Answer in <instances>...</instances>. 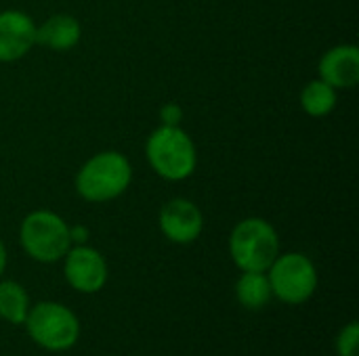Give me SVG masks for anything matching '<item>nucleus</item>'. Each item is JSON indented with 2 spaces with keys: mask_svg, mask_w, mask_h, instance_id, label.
I'll return each mask as SVG.
<instances>
[{
  "mask_svg": "<svg viewBox=\"0 0 359 356\" xmlns=\"http://www.w3.org/2000/svg\"><path fill=\"white\" fill-rule=\"evenodd\" d=\"M133 180L128 157L120 151H101L86 159L76 174V193L90 204H105L120 197Z\"/></svg>",
  "mask_w": 359,
  "mask_h": 356,
  "instance_id": "nucleus-1",
  "label": "nucleus"
},
{
  "mask_svg": "<svg viewBox=\"0 0 359 356\" xmlns=\"http://www.w3.org/2000/svg\"><path fill=\"white\" fill-rule=\"evenodd\" d=\"M145 155L158 176L175 183L189 178L198 164L196 145L181 126L156 128L147 136Z\"/></svg>",
  "mask_w": 359,
  "mask_h": 356,
  "instance_id": "nucleus-2",
  "label": "nucleus"
},
{
  "mask_svg": "<svg viewBox=\"0 0 359 356\" xmlns=\"http://www.w3.org/2000/svg\"><path fill=\"white\" fill-rule=\"evenodd\" d=\"M229 254L242 273H267L280 256V237L267 220L246 218L229 235Z\"/></svg>",
  "mask_w": 359,
  "mask_h": 356,
  "instance_id": "nucleus-3",
  "label": "nucleus"
},
{
  "mask_svg": "<svg viewBox=\"0 0 359 356\" xmlns=\"http://www.w3.org/2000/svg\"><path fill=\"white\" fill-rule=\"evenodd\" d=\"M19 241L29 258L44 264L61 260L72 248L67 222L48 210H36L23 218Z\"/></svg>",
  "mask_w": 359,
  "mask_h": 356,
  "instance_id": "nucleus-4",
  "label": "nucleus"
},
{
  "mask_svg": "<svg viewBox=\"0 0 359 356\" xmlns=\"http://www.w3.org/2000/svg\"><path fill=\"white\" fill-rule=\"evenodd\" d=\"M25 327L29 338L44 350L63 353L76 346L80 338L78 317L63 304L57 302H40L32 311H27Z\"/></svg>",
  "mask_w": 359,
  "mask_h": 356,
  "instance_id": "nucleus-5",
  "label": "nucleus"
},
{
  "mask_svg": "<svg viewBox=\"0 0 359 356\" xmlns=\"http://www.w3.org/2000/svg\"><path fill=\"white\" fill-rule=\"evenodd\" d=\"M271 292L286 304H303L318 290V271L313 262L299 252L278 256L267 269Z\"/></svg>",
  "mask_w": 359,
  "mask_h": 356,
  "instance_id": "nucleus-6",
  "label": "nucleus"
},
{
  "mask_svg": "<svg viewBox=\"0 0 359 356\" xmlns=\"http://www.w3.org/2000/svg\"><path fill=\"white\" fill-rule=\"evenodd\" d=\"M65 258V279L67 283L82 294H97L107 283V262L90 245H74L67 250Z\"/></svg>",
  "mask_w": 359,
  "mask_h": 356,
  "instance_id": "nucleus-7",
  "label": "nucleus"
},
{
  "mask_svg": "<svg viewBox=\"0 0 359 356\" xmlns=\"http://www.w3.org/2000/svg\"><path fill=\"white\" fill-rule=\"evenodd\" d=\"M158 222L164 237L179 245L194 243L204 229V216L200 208L185 197H175L166 201L160 210Z\"/></svg>",
  "mask_w": 359,
  "mask_h": 356,
  "instance_id": "nucleus-8",
  "label": "nucleus"
},
{
  "mask_svg": "<svg viewBox=\"0 0 359 356\" xmlns=\"http://www.w3.org/2000/svg\"><path fill=\"white\" fill-rule=\"evenodd\" d=\"M36 46V23L23 10L0 13V63L23 59Z\"/></svg>",
  "mask_w": 359,
  "mask_h": 356,
  "instance_id": "nucleus-9",
  "label": "nucleus"
},
{
  "mask_svg": "<svg viewBox=\"0 0 359 356\" xmlns=\"http://www.w3.org/2000/svg\"><path fill=\"white\" fill-rule=\"evenodd\" d=\"M320 80L332 88H353L359 82V48L355 44H339L326 50L318 65Z\"/></svg>",
  "mask_w": 359,
  "mask_h": 356,
  "instance_id": "nucleus-10",
  "label": "nucleus"
},
{
  "mask_svg": "<svg viewBox=\"0 0 359 356\" xmlns=\"http://www.w3.org/2000/svg\"><path fill=\"white\" fill-rule=\"evenodd\" d=\"M82 27L74 15H50L42 25H36V44L63 52L80 42Z\"/></svg>",
  "mask_w": 359,
  "mask_h": 356,
  "instance_id": "nucleus-11",
  "label": "nucleus"
},
{
  "mask_svg": "<svg viewBox=\"0 0 359 356\" xmlns=\"http://www.w3.org/2000/svg\"><path fill=\"white\" fill-rule=\"evenodd\" d=\"M273 292L265 273H244L236 283V298L248 311H261L269 304Z\"/></svg>",
  "mask_w": 359,
  "mask_h": 356,
  "instance_id": "nucleus-12",
  "label": "nucleus"
},
{
  "mask_svg": "<svg viewBox=\"0 0 359 356\" xmlns=\"http://www.w3.org/2000/svg\"><path fill=\"white\" fill-rule=\"evenodd\" d=\"M301 107L311 118H324L337 107V88L324 80H311L301 92Z\"/></svg>",
  "mask_w": 359,
  "mask_h": 356,
  "instance_id": "nucleus-13",
  "label": "nucleus"
},
{
  "mask_svg": "<svg viewBox=\"0 0 359 356\" xmlns=\"http://www.w3.org/2000/svg\"><path fill=\"white\" fill-rule=\"evenodd\" d=\"M29 311V298L17 281H0V319L21 325Z\"/></svg>",
  "mask_w": 359,
  "mask_h": 356,
  "instance_id": "nucleus-14",
  "label": "nucleus"
},
{
  "mask_svg": "<svg viewBox=\"0 0 359 356\" xmlns=\"http://www.w3.org/2000/svg\"><path fill=\"white\" fill-rule=\"evenodd\" d=\"M337 355L339 356H359V323L351 321L345 325L337 338Z\"/></svg>",
  "mask_w": 359,
  "mask_h": 356,
  "instance_id": "nucleus-15",
  "label": "nucleus"
},
{
  "mask_svg": "<svg viewBox=\"0 0 359 356\" xmlns=\"http://www.w3.org/2000/svg\"><path fill=\"white\" fill-rule=\"evenodd\" d=\"M160 118H162V126H179L183 120V109L177 103H166L160 109Z\"/></svg>",
  "mask_w": 359,
  "mask_h": 356,
  "instance_id": "nucleus-16",
  "label": "nucleus"
},
{
  "mask_svg": "<svg viewBox=\"0 0 359 356\" xmlns=\"http://www.w3.org/2000/svg\"><path fill=\"white\" fill-rule=\"evenodd\" d=\"M69 239H72V243H74V245H84V243H86V239H88V231H86V227L76 225L74 229H69Z\"/></svg>",
  "mask_w": 359,
  "mask_h": 356,
  "instance_id": "nucleus-17",
  "label": "nucleus"
},
{
  "mask_svg": "<svg viewBox=\"0 0 359 356\" xmlns=\"http://www.w3.org/2000/svg\"><path fill=\"white\" fill-rule=\"evenodd\" d=\"M4 269H6V248H4V243L0 241V279H2Z\"/></svg>",
  "mask_w": 359,
  "mask_h": 356,
  "instance_id": "nucleus-18",
  "label": "nucleus"
}]
</instances>
